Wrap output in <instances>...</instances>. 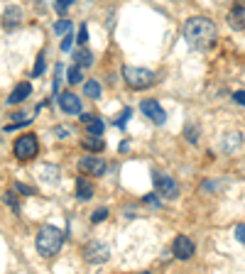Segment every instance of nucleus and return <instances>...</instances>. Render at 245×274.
<instances>
[{"label":"nucleus","instance_id":"a211bd4d","mask_svg":"<svg viewBox=\"0 0 245 274\" xmlns=\"http://www.w3.org/2000/svg\"><path fill=\"white\" fill-rule=\"evenodd\" d=\"M74 59H76L78 66H91V64H94V54H91L89 49H78Z\"/></svg>","mask_w":245,"mask_h":274},{"label":"nucleus","instance_id":"c756f323","mask_svg":"<svg viewBox=\"0 0 245 274\" xmlns=\"http://www.w3.org/2000/svg\"><path fill=\"white\" fill-rule=\"evenodd\" d=\"M130 118H132V110L130 108L123 110V113H120V118H118V128H125V123H128Z\"/></svg>","mask_w":245,"mask_h":274},{"label":"nucleus","instance_id":"9d476101","mask_svg":"<svg viewBox=\"0 0 245 274\" xmlns=\"http://www.w3.org/2000/svg\"><path fill=\"white\" fill-rule=\"evenodd\" d=\"M78 169L81 174H94V176H103L106 174V162L98 159V157H84L78 162Z\"/></svg>","mask_w":245,"mask_h":274},{"label":"nucleus","instance_id":"cd10ccee","mask_svg":"<svg viewBox=\"0 0 245 274\" xmlns=\"http://www.w3.org/2000/svg\"><path fill=\"white\" fill-rule=\"evenodd\" d=\"M106 218H108V211H106V208H98V211H94V216H91L94 223H103Z\"/></svg>","mask_w":245,"mask_h":274},{"label":"nucleus","instance_id":"b1692460","mask_svg":"<svg viewBox=\"0 0 245 274\" xmlns=\"http://www.w3.org/2000/svg\"><path fill=\"white\" fill-rule=\"evenodd\" d=\"M42 73H44V52L37 56V64H35V69H32L30 76H32V78H37V76H42Z\"/></svg>","mask_w":245,"mask_h":274},{"label":"nucleus","instance_id":"aec40b11","mask_svg":"<svg viewBox=\"0 0 245 274\" xmlns=\"http://www.w3.org/2000/svg\"><path fill=\"white\" fill-rule=\"evenodd\" d=\"M64 78H66V76H64V64H57V66H54V86H52L54 93H59V86H61Z\"/></svg>","mask_w":245,"mask_h":274},{"label":"nucleus","instance_id":"412c9836","mask_svg":"<svg viewBox=\"0 0 245 274\" xmlns=\"http://www.w3.org/2000/svg\"><path fill=\"white\" fill-rule=\"evenodd\" d=\"M66 81H69V83H81V81H84V76H81V66H78V64L66 71Z\"/></svg>","mask_w":245,"mask_h":274},{"label":"nucleus","instance_id":"393cba45","mask_svg":"<svg viewBox=\"0 0 245 274\" xmlns=\"http://www.w3.org/2000/svg\"><path fill=\"white\" fill-rule=\"evenodd\" d=\"M71 5H74V0H57V5H54V8H57L59 15H66Z\"/></svg>","mask_w":245,"mask_h":274},{"label":"nucleus","instance_id":"f704fd0d","mask_svg":"<svg viewBox=\"0 0 245 274\" xmlns=\"http://www.w3.org/2000/svg\"><path fill=\"white\" fill-rule=\"evenodd\" d=\"M145 203H150V206H154V208H157V206H159V201H157V199H154V196H145Z\"/></svg>","mask_w":245,"mask_h":274},{"label":"nucleus","instance_id":"7c9ffc66","mask_svg":"<svg viewBox=\"0 0 245 274\" xmlns=\"http://www.w3.org/2000/svg\"><path fill=\"white\" fill-rule=\"evenodd\" d=\"M235 238H238V240H240V242L245 245V223H240V225L235 228Z\"/></svg>","mask_w":245,"mask_h":274},{"label":"nucleus","instance_id":"4468645a","mask_svg":"<svg viewBox=\"0 0 245 274\" xmlns=\"http://www.w3.org/2000/svg\"><path fill=\"white\" fill-rule=\"evenodd\" d=\"M76 196H78V201L94 199V184L89 181L86 176H78V179H76Z\"/></svg>","mask_w":245,"mask_h":274},{"label":"nucleus","instance_id":"2eb2a0df","mask_svg":"<svg viewBox=\"0 0 245 274\" xmlns=\"http://www.w3.org/2000/svg\"><path fill=\"white\" fill-rule=\"evenodd\" d=\"M84 147H86L89 152H103V149H106V142L101 140V135H89V137H84Z\"/></svg>","mask_w":245,"mask_h":274},{"label":"nucleus","instance_id":"72a5a7b5","mask_svg":"<svg viewBox=\"0 0 245 274\" xmlns=\"http://www.w3.org/2000/svg\"><path fill=\"white\" fill-rule=\"evenodd\" d=\"M91 118H94L91 113H78V120H81V123H89Z\"/></svg>","mask_w":245,"mask_h":274},{"label":"nucleus","instance_id":"ddd939ff","mask_svg":"<svg viewBox=\"0 0 245 274\" xmlns=\"http://www.w3.org/2000/svg\"><path fill=\"white\" fill-rule=\"evenodd\" d=\"M228 25H230L233 30H245V8L243 5L230 8V13H228Z\"/></svg>","mask_w":245,"mask_h":274},{"label":"nucleus","instance_id":"7ed1b4c3","mask_svg":"<svg viewBox=\"0 0 245 274\" xmlns=\"http://www.w3.org/2000/svg\"><path fill=\"white\" fill-rule=\"evenodd\" d=\"M123 81L132 91H145V88L157 83V73L145 69V66H125L123 69Z\"/></svg>","mask_w":245,"mask_h":274},{"label":"nucleus","instance_id":"5701e85b","mask_svg":"<svg viewBox=\"0 0 245 274\" xmlns=\"http://www.w3.org/2000/svg\"><path fill=\"white\" fill-rule=\"evenodd\" d=\"M54 135H57L59 140H66V137L74 135V128H71V125H57V128H54Z\"/></svg>","mask_w":245,"mask_h":274},{"label":"nucleus","instance_id":"f257e3e1","mask_svg":"<svg viewBox=\"0 0 245 274\" xmlns=\"http://www.w3.org/2000/svg\"><path fill=\"white\" fill-rule=\"evenodd\" d=\"M184 39L194 49H208L213 42H216V25L208 18H189L184 25Z\"/></svg>","mask_w":245,"mask_h":274},{"label":"nucleus","instance_id":"6ab92c4d","mask_svg":"<svg viewBox=\"0 0 245 274\" xmlns=\"http://www.w3.org/2000/svg\"><path fill=\"white\" fill-rule=\"evenodd\" d=\"M39 171H42V179H44V181H49V184H54L57 181V166H52V164H44L42 166V169H39Z\"/></svg>","mask_w":245,"mask_h":274},{"label":"nucleus","instance_id":"c9c22d12","mask_svg":"<svg viewBox=\"0 0 245 274\" xmlns=\"http://www.w3.org/2000/svg\"><path fill=\"white\" fill-rule=\"evenodd\" d=\"M189 140H191V142H196V130H194V128H189Z\"/></svg>","mask_w":245,"mask_h":274},{"label":"nucleus","instance_id":"c85d7f7f","mask_svg":"<svg viewBox=\"0 0 245 274\" xmlns=\"http://www.w3.org/2000/svg\"><path fill=\"white\" fill-rule=\"evenodd\" d=\"M76 39H78L81 44H86V42H89V27H86V22L78 27V37H76Z\"/></svg>","mask_w":245,"mask_h":274},{"label":"nucleus","instance_id":"423d86ee","mask_svg":"<svg viewBox=\"0 0 245 274\" xmlns=\"http://www.w3.org/2000/svg\"><path fill=\"white\" fill-rule=\"evenodd\" d=\"M152 181H154V189L162 199H177L179 196V184L172 179L170 174H162V171H154L152 174Z\"/></svg>","mask_w":245,"mask_h":274},{"label":"nucleus","instance_id":"f8f14e48","mask_svg":"<svg viewBox=\"0 0 245 274\" xmlns=\"http://www.w3.org/2000/svg\"><path fill=\"white\" fill-rule=\"evenodd\" d=\"M30 96H32V86H30L27 81H22V83H18V86L13 88V93L8 96V106H18L22 101H27Z\"/></svg>","mask_w":245,"mask_h":274},{"label":"nucleus","instance_id":"a878e982","mask_svg":"<svg viewBox=\"0 0 245 274\" xmlns=\"http://www.w3.org/2000/svg\"><path fill=\"white\" fill-rule=\"evenodd\" d=\"M3 201L8 203V206H13L15 211H20V203H18V199H15V194H13V191H8V194L3 196Z\"/></svg>","mask_w":245,"mask_h":274},{"label":"nucleus","instance_id":"dca6fc26","mask_svg":"<svg viewBox=\"0 0 245 274\" xmlns=\"http://www.w3.org/2000/svg\"><path fill=\"white\" fill-rule=\"evenodd\" d=\"M84 96L98 101V98H101V83H98V81H86V83H84Z\"/></svg>","mask_w":245,"mask_h":274},{"label":"nucleus","instance_id":"1a4fd4ad","mask_svg":"<svg viewBox=\"0 0 245 274\" xmlns=\"http://www.w3.org/2000/svg\"><path fill=\"white\" fill-rule=\"evenodd\" d=\"M22 18H25L22 8H20V5H10V8H5V13H3V27H5V30H18L20 25H22Z\"/></svg>","mask_w":245,"mask_h":274},{"label":"nucleus","instance_id":"9b49d317","mask_svg":"<svg viewBox=\"0 0 245 274\" xmlns=\"http://www.w3.org/2000/svg\"><path fill=\"white\" fill-rule=\"evenodd\" d=\"M172 252H174L177 259H191V255H194V242L187 235H179V238L174 240V245H172Z\"/></svg>","mask_w":245,"mask_h":274},{"label":"nucleus","instance_id":"bb28decb","mask_svg":"<svg viewBox=\"0 0 245 274\" xmlns=\"http://www.w3.org/2000/svg\"><path fill=\"white\" fill-rule=\"evenodd\" d=\"M71 44H74V35H71V32H66L64 39H61V52H69V49H71Z\"/></svg>","mask_w":245,"mask_h":274},{"label":"nucleus","instance_id":"f3484780","mask_svg":"<svg viewBox=\"0 0 245 274\" xmlns=\"http://www.w3.org/2000/svg\"><path fill=\"white\" fill-rule=\"evenodd\" d=\"M103 128H106V123H103L101 118H96V115L86 123V132H89V135H103Z\"/></svg>","mask_w":245,"mask_h":274},{"label":"nucleus","instance_id":"39448f33","mask_svg":"<svg viewBox=\"0 0 245 274\" xmlns=\"http://www.w3.org/2000/svg\"><path fill=\"white\" fill-rule=\"evenodd\" d=\"M108 257H111V247L101 240H91L84 245V259L91 264H103V262H108Z\"/></svg>","mask_w":245,"mask_h":274},{"label":"nucleus","instance_id":"473e14b6","mask_svg":"<svg viewBox=\"0 0 245 274\" xmlns=\"http://www.w3.org/2000/svg\"><path fill=\"white\" fill-rule=\"evenodd\" d=\"M233 98H235V103H240V106H245V91H238L235 96H233Z\"/></svg>","mask_w":245,"mask_h":274},{"label":"nucleus","instance_id":"f03ea898","mask_svg":"<svg viewBox=\"0 0 245 274\" xmlns=\"http://www.w3.org/2000/svg\"><path fill=\"white\" fill-rule=\"evenodd\" d=\"M35 245H37V252L42 257H54L61 250V245H64V233L59 228H54V225H44L37 233Z\"/></svg>","mask_w":245,"mask_h":274},{"label":"nucleus","instance_id":"6e6552de","mask_svg":"<svg viewBox=\"0 0 245 274\" xmlns=\"http://www.w3.org/2000/svg\"><path fill=\"white\" fill-rule=\"evenodd\" d=\"M59 108L64 110L66 115H78L81 113V98L71 91L59 93Z\"/></svg>","mask_w":245,"mask_h":274},{"label":"nucleus","instance_id":"2f4dec72","mask_svg":"<svg viewBox=\"0 0 245 274\" xmlns=\"http://www.w3.org/2000/svg\"><path fill=\"white\" fill-rule=\"evenodd\" d=\"M15 189H18L20 194H22V196H30V194H32V189H30V186H25V184H15Z\"/></svg>","mask_w":245,"mask_h":274},{"label":"nucleus","instance_id":"0eeeda50","mask_svg":"<svg viewBox=\"0 0 245 274\" xmlns=\"http://www.w3.org/2000/svg\"><path fill=\"white\" fill-rule=\"evenodd\" d=\"M140 110L150 118L152 123H157V125H165V123H167V113H165V108H162L157 101H142V103H140Z\"/></svg>","mask_w":245,"mask_h":274},{"label":"nucleus","instance_id":"4be33fe9","mask_svg":"<svg viewBox=\"0 0 245 274\" xmlns=\"http://www.w3.org/2000/svg\"><path fill=\"white\" fill-rule=\"evenodd\" d=\"M54 32L57 35H66V32H71V20H59V22H54Z\"/></svg>","mask_w":245,"mask_h":274},{"label":"nucleus","instance_id":"20e7f679","mask_svg":"<svg viewBox=\"0 0 245 274\" xmlns=\"http://www.w3.org/2000/svg\"><path fill=\"white\" fill-rule=\"evenodd\" d=\"M13 152H15V157H18L20 162L35 159V157L39 154V140H37V135H32V132H27V135H20L18 140H15V145H13Z\"/></svg>","mask_w":245,"mask_h":274}]
</instances>
